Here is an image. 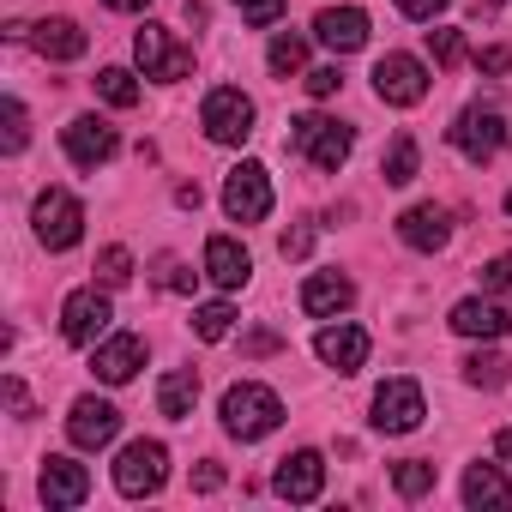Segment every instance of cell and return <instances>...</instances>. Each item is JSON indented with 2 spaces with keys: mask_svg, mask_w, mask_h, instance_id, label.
Listing matches in <instances>:
<instances>
[{
  "mask_svg": "<svg viewBox=\"0 0 512 512\" xmlns=\"http://www.w3.org/2000/svg\"><path fill=\"white\" fill-rule=\"evenodd\" d=\"M193 488H199V494H217V488H223V464H211V458H205V464L193 470Z\"/></svg>",
  "mask_w": 512,
  "mask_h": 512,
  "instance_id": "cell-42",
  "label": "cell"
},
{
  "mask_svg": "<svg viewBox=\"0 0 512 512\" xmlns=\"http://www.w3.org/2000/svg\"><path fill=\"white\" fill-rule=\"evenodd\" d=\"M193 404H199V374H193V368H169L163 386H157V410H163L169 422H187Z\"/></svg>",
  "mask_w": 512,
  "mask_h": 512,
  "instance_id": "cell-24",
  "label": "cell"
},
{
  "mask_svg": "<svg viewBox=\"0 0 512 512\" xmlns=\"http://www.w3.org/2000/svg\"><path fill=\"white\" fill-rule=\"evenodd\" d=\"M115 127L109 121H97V115H79V121H67V157L79 163V169H97V163H109L115 157Z\"/></svg>",
  "mask_w": 512,
  "mask_h": 512,
  "instance_id": "cell-14",
  "label": "cell"
},
{
  "mask_svg": "<svg viewBox=\"0 0 512 512\" xmlns=\"http://www.w3.org/2000/svg\"><path fill=\"white\" fill-rule=\"evenodd\" d=\"M37 241L49 247V253H67V247H79V235H85V205L67 193V187H49V193H37Z\"/></svg>",
  "mask_w": 512,
  "mask_h": 512,
  "instance_id": "cell-3",
  "label": "cell"
},
{
  "mask_svg": "<svg viewBox=\"0 0 512 512\" xmlns=\"http://www.w3.org/2000/svg\"><path fill=\"white\" fill-rule=\"evenodd\" d=\"M163 476H169V452H163V440H133V446L115 458V488H121L127 500L157 494Z\"/></svg>",
  "mask_w": 512,
  "mask_h": 512,
  "instance_id": "cell-5",
  "label": "cell"
},
{
  "mask_svg": "<svg viewBox=\"0 0 512 512\" xmlns=\"http://www.w3.org/2000/svg\"><path fill=\"white\" fill-rule=\"evenodd\" d=\"M25 139H31V115H25V103H19V97H7V151L19 157V151H25Z\"/></svg>",
  "mask_w": 512,
  "mask_h": 512,
  "instance_id": "cell-35",
  "label": "cell"
},
{
  "mask_svg": "<svg viewBox=\"0 0 512 512\" xmlns=\"http://www.w3.org/2000/svg\"><path fill=\"white\" fill-rule=\"evenodd\" d=\"M482 290H512V253H500V260L482 266Z\"/></svg>",
  "mask_w": 512,
  "mask_h": 512,
  "instance_id": "cell-38",
  "label": "cell"
},
{
  "mask_svg": "<svg viewBox=\"0 0 512 512\" xmlns=\"http://www.w3.org/2000/svg\"><path fill=\"white\" fill-rule=\"evenodd\" d=\"M494 452H500V458L512 464V428H500V434H494Z\"/></svg>",
  "mask_w": 512,
  "mask_h": 512,
  "instance_id": "cell-46",
  "label": "cell"
},
{
  "mask_svg": "<svg viewBox=\"0 0 512 512\" xmlns=\"http://www.w3.org/2000/svg\"><path fill=\"white\" fill-rule=\"evenodd\" d=\"M428 55H434V67H458L464 61V37L458 31H428Z\"/></svg>",
  "mask_w": 512,
  "mask_h": 512,
  "instance_id": "cell-33",
  "label": "cell"
},
{
  "mask_svg": "<svg viewBox=\"0 0 512 512\" xmlns=\"http://www.w3.org/2000/svg\"><path fill=\"white\" fill-rule=\"evenodd\" d=\"M272 350H284V338H278L272 326H260V332H247V338H241V356H272Z\"/></svg>",
  "mask_w": 512,
  "mask_h": 512,
  "instance_id": "cell-37",
  "label": "cell"
},
{
  "mask_svg": "<svg viewBox=\"0 0 512 512\" xmlns=\"http://www.w3.org/2000/svg\"><path fill=\"white\" fill-rule=\"evenodd\" d=\"M476 73H512V49H476Z\"/></svg>",
  "mask_w": 512,
  "mask_h": 512,
  "instance_id": "cell-40",
  "label": "cell"
},
{
  "mask_svg": "<svg viewBox=\"0 0 512 512\" xmlns=\"http://www.w3.org/2000/svg\"><path fill=\"white\" fill-rule=\"evenodd\" d=\"M199 127L211 145H241L253 133V103L235 91V85H217L205 103H199Z\"/></svg>",
  "mask_w": 512,
  "mask_h": 512,
  "instance_id": "cell-4",
  "label": "cell"
},
{
  "mask_svg": "<svg viewBox=\"0 0 512 512\" xmlns=\"http://www.w3.org/2000/svg\"><path fill=\"white\" fill-rule=\"evenodd\" d=\"M398 235H404V247H416V253H440V247L452 241V217H446L440 205H410V211L398 217Z\"/></svg>",
  "mask_w": 512,
  "mask_h": 512,
  "instance_id": "cell-17",
  "label": "cell"
},
{
  "mask_svg": "<svg viewBox=\"0 0 512 512\" xmlns=\"http://www.w3.org/2000/svg\"><path fill=\"white\" fill-rule=\"evenodd\" d=\"M7 404H13V416H31V392L19 380H7Z\"/></svg>",
  "mask_w": 512,
  "mask_h": 512,
  "instance_id": "cell-44",
  "label": "cell"
},
{
  "mask_svg": "<svg viewBox=\"0 0 512 512\" xmlns=\"http://www.w3.org/2000/svg\"><path fill=\"white\" fill-rule=\"evenodd\" d=\"M440 7H446V0H398V13H404V19H434Z\"/></svg>",
  "mask_w": 512,
  "mask_h": 512,
  "instance_id": "cell-43",
  "label": "cell"
},
{
  "mask_svg": "<svg viewBox=\"0 0 512 512\" xmlns=\"http://www.w3.org/2000/svg\"><path fill=\"white\" fill-rule=\"evenodd\" d=\"M37 488H43V506H79L91 494V470L73 464V458H43Z\"/></svg>",
  "mask_w": 512,
  "mask_h": 512,
  "instance_id": "cell-15",
  "label": "cell"
},
{
  "mask_svg": "<svg viewBox=\"0 0 512 512\" xmlns=\"http://www.w3.org/2000/svg\"><path fill=\"white\" fill-rule=\"evenodd\" d=\"M229 326H235V308H229V302H211V308L193 314V338H205V344L229 338Z\"/></svg>",
  "mask_w": 512,
  "mask_h": 512,
  "instance_id": "cell-31",
  "label": "cell"
},
{
  "mask_svg": "<svg viewBox=\"0 0 512 512\" xmlns=\"http://www.w3.org/2000/svg\"><path fill=\"white\" fill-rule=\"evenodd\" d=\"M109 320H115V314H109V296H97V290H73L67 308H61V338L85 350V344H97V338L109 332Z\"/></svg>",
  "mask_w": 512,
  "mask_h": 512,
  "instance_id": "cell-11",
  "label": "cell"
},
{
  "mask_svg": "<svg viewBox=\"0 0 512 512\" xmlns=\"http://www.w3.org/2000/svg\"><path fill=\"white\" fill-rule=\"evenodd\" d=\"M452 332H464V338H506L512 332V314L500 308V302H482V296H470V302H458L452 308V320H446Z\"/></svg>",
  "mask_w": 512,
  "mask_h": 512,
  "instance_id": "cell-21",
  "label": "cell"
},
{
  "mask_svg": "<svg viewBox=\"0 0 512 512\" xmlns=\"http://www.w3.org/2000/svg\"><path fill=\"white\" fill-rule=\"evenodd\" d=\"M422 386L416 380H386L380 392H374V428L380 434H410V428H422Z\"/></svg>",
  "mask_w": 512,
  "mask_h": 512,
  "instance_id": "cell-10",
  "label": "cell"
},
{
  "mask_svg": "<svg viewBox=\"0 0 512 512\" xmlns=\"http://www.w3.org/2000/svg\"><path fill=\"white\" fill-rule=\"evenodd\" d=\"M31 43H37L43 61H79V55L91 49V37H85L73 19H43V25L31 31Z\"/></svg>",
  "mask_w": 512,
  "mask_h": 512,
  "instance_id": "cell-23",
  "label": "cell"
},
{
  "mask_svg": "<svg viewBox=\"0 0 512 512\" xmlns=\"http://www.w3.org/2000/svg\"><path fill=\"white\" fill-rule=\"evenodd\" d=\"M97 97L115 103V109H133V103H139V85H133L127 67H103V73H97Z\"/></svg>",
  "mask_w": 512,
  "mask_h": 512,
  "instance_id": "cell-29",
  "label": "cell"
},
{
  "mask_svg": "<svg viewBox=\"0 0 512 512\" xmlns=\"http://www.w3.org/2000/svg\"><path fill=\"white\" fill-rule=\"evenodd\" d=\"M223 211H229L235 223H260V217L272 211V175H266V163H235V169H229V181H223Z\"/></svg>",
  "mask_w": 512,
  "mask_h": 512,
  "instance_id": "cell-6",
  "label": "cell"
},
{
  "mask_svg": "<svg viewBox=\"0 0 512 512\" xmlns=\"http://www.w3.org/2000/svg\"><path fill=\"white\" fill-rule=\"evenodd\" d=\"M392 488H398L404 500H422V494L434 488V464H428V458H404V464L392 470Z\"/></svg>",
  "mask_w": 512,
  "mask_h": 512,
  "instance_id": "cell-30",
  "label": "cell"
},
{
  "mask_svg": "<svg viewBox=\"0 0 512 512\" xmlns=\"http://www.w3.org/2000/svg\"><path fill=\"white\" fill-rule=\"evenodd\" d=\"M464 380H470V386H482V392H500L512 374H506V356H494V350H476V356H464Z\"/></svg>",
  "mask_w": 512,
  "mask_h": 512,
  "instance_id": "cell-27",
  "label": "cell"
},
{
  "mask_svg": "<svg viewBox=\"0 0 512 512\" xmlns=\"http://www.w3.org/2000/svg\"><path fill=\"white\" fill-rule=\"evenodd\" d=\"M272 488H278L284 500H296V506L320 500V488H326V458H320V452H290V458L278 464Z\"/></svg>",
  "mask_w": 512,
  "mask_h": 512,
  "instance_id": "cell-13",
  "label": "cell"
},
{
  "mask_svg": "<svg viewBox=\"0 0 512 512\" xmlns=\"http://www.w3.org/2000/svg\"><path fill=\"white\" fill-rule=\"evenodd\" d=\"M157 284H163V290H181V296H187V290H193V272H181L175 260H157Z\"/></svg>",
  "mask_w": 512,
  "mask_h": 512,
  "instance_id": "cell-39",
  "label": "cell"
},
{
  "mask_svg": "<svg viewBox=\"0 0 512 512\" xmlns=\"http://www.w3.org/2000/svg\"><path fill=\"white\" fill-rule=\"evenodd\" d=\"M356 302V284L344 278V272H314L308 284H302V308L314 314V320H332V314H344Z\"/></svg>",
  "mask_w": 512,
  "mask_h": 512,
  "instance_id": "cell-20",
  "label": "cell"
},
{
  "mask_svg": "<svg viewBox=\"0 0 512 512\" xmlns=\"http://www.w3.org/2000/svg\"><path fill=\"white\" fill-rule=\"evenodd\" d=\"M67 434H73L79 452H97V446H109V440L121 434V410L103 404V398H79L73 416H67Z\"/></svg>",
  "mask_w": 512,
  "mask_h": 512,
  "instance_id": "cell-12",
  "label": "cell"
},
{
  "mask_svg": "<svg viewBox=\"0 0 512 512\" xmlns=\"http://www.w3.org/2000/svg\"><path fill=\"white\" fill-rule=\"evenodd\" d=\"M308 247H314V229H290V235L278 241V253H284V260H302Z\"/></svg>",
  "mask_w": 512,
  "mask_h": 512,
  "instance_id": "cell-41",
  "label": "cell"
},
{
  "mask_svg": "<svg viewBox=\"0 0 512 512\" xmlns=\"http://www.w3.org/2000/svg\"><path fill=\"white\" fill-rule=\"evenodd\" d=\"M302 67H308V37L278 31V37H272V73H278V79H290V73H302Z\"/></svg>",
  "mask_w": 512,
  "mask_h": 512,
  "instance_id": "cell-28",
  "label": "cell"
},
{
  "mask_svg": "<svg viewBox=\"0 0 512 512\" xmlns=\"http://www.w3.org/2000/svg\"><path fill=\"white\" fill-rule=\"evenodd\" d=\"M314 350H320V362H326V368H338V374H356V368L368 362V332L338 320V326H326V332L314 338Z\"/></svg>",
  "mask_w": 512,
  "mask_h": 512,
  "instance_id": "cell-18",
  "label": "cell"
},
{
  "mask_svg": "<svg viewBox=\"0 0 512 512\" xmlns=\"http://www.w3.org/2000/svg\"><path fill=\"white\" fill-rule=\"evenodd\" d=\"M464 500L470 506H512V482L494 464H470L464 470Z\"/></svg>",
  "mask_w": 512,
  "mask_h": 512,
  "instance_id": "cell-25",
  "label": "cell"
},
{
  "mask_svg": "<svg viewBox=\"0 0 512 512\" xmlns=\"http://www.w3.org/2000/svg\"><path fill=\"white\" fill-rule=\"evenodd\" d=\"M278 422H284V404H278V392H272V386L241 380V386H229V392H223V428H229L235 440H266Z\"/></svg>",
  "mask_w": 512,
  "mask_h": 512,
  "instance_id": "cell-1",
  "label": "cell"
},
{
  "mask_svg": "<svg viewBox=\"0 0 512 512\" xmlns=\"http://www.w3.org/2000/svg\"><path fill=\"white\" fill-rule=\"evenodd\" d=\"M139 362H145V338H133V332H121V338H109V344L97 350V362H91V374H97V380H109V386H127V380L139 374Z\"/></svg>",
  "mask_w": 512,
  "mask_h": 512,
  "instance_id": "cell-22",
  "label": "cell"
},
{
  "mask_svg": "<svg viewBox=\"0 0 512 512\" xmlns=\"http://www.w3.org/2000/svg\"><path fill=\"white\" fill-rule=\"evenodd\" d=\"M506 211H512V193H506Z\"/></svg>",
  "mask_w": 512,
  "mask_h": 512,
  "instance_id": "cell-48",
  "label": "cell"
},
{
  "mask_svg": "<svg viewBox=\"0 0 512 512\" xmlns=\"http://www.w3.org/2000/svg\"><path fill=\"white\" fill-rule=\"evenodd\" d=\"M97 278H103L109 290H121V284L133 278V253H127V247H103V260H97Z\"/></svg>",
  "mask_w": 512,
  "mask_h": 512,
  "instance_id": "cell-32",
  "label": "cell"
},
{
  "mask_svg": "<svg viewBox=\"0 0 512 512\" xmlns=\"http://www.w3.org/2000/svg\"><path fill=\"white\" fill-rule=\"evenodd\" d=\"M103 7H115V13H145V0H103Z\"/></svg>",
  "mask_w": 512,
  "mask_h": 512,
  "instance_id": "cell-47",
  "label": "cell"
},
{
  "mask_svg": "<svg viewBox=\"0 0 512 512\" xmlns=\"http://www.w3.org/2000/svg\"><path fill=\"white\" fill-rule=\"evenodd\" d=\"M290 145H296L320 175H338L344 157H350V145H356V133H350L344 121H326V115H296V121H290Z\"/></svg>",
  "mask_w": 512,
  "mask_h": 512,
  "instance_id": "cell-2",
  "label": "cell"
},
{
  "mask_svg": "<svg viewBox=\"0 0 512 512\" xmlns=\"http://www.w3.org/2000/svg\"><path fill=\"white\" fill-rule=\"evenodd\" d=\"M235 13H241L247 25H260V31H266V25L284 19V0H235Z\"/></svg>",
  "mask_w": 512,
  "mask_h": 512,
  "instance_id": "cell-34",
  "label": "cell"
},
{
  "mask_svg": "<svg viewBox=\"0 0 512 512\" xmlns=\"http://www.w3.org/2000/svg\"><path fill=\"white\" fill-rule=\"evenodd\" d=\"M344 91V73L338 67H314L308 73V97H338Z\"/></svg>",
  "mask_w": 512,
  "mask_h": 512,
  "instance_id": "cell-36",
  "label": "cell"
},
{
  "mask_svg": "<svg viewBox=\"0 0 512 512\" xmlns=\"http://www.w3.org/2000/svg\"><path fill=\"white\" fill-rule=\"evenodd\" d=\"M416 163H422L416 139H410V133H398V139H392V151L380 157V175H386V187H404V181H416Z\"/></svg>",
  "mask_w": 512,
  "mask_h": 512,
  "instance_id": "cell-26",
  "label": "cell"
},
{
  "mask_svg": "<svg viewBox=\"0 0 512 512\" xmlns=\"http://www.w3.org/2000/svg\"><path fill=\"white\" fill-rule=\"evenodd\" d=\"M374 97L392 103V109H416V103L428 97V67H422L416 55H386V61L374 67Z\"/></svg>",
  "mask_w": 512,
  "mask_h": 512,
  "instance_id": "cell-9",
  "label": "cell"
},
{
  "mask_svg": "<svg viewBox=\"0 0 512 512\" xmlns=\"http://www.w3.org/2000/svg\"><path fill=\"white\" fill-rule=\"evenodd\" d=\"M247 272H253L247 247H235L229 235H211V241H205V278H211L217 290H241V284H247Z\"/></svg>",
  "mask_w": 512,
  "mask_h": 512,
  "instance_id": "cell-19",
  "label": "cell"
},
{
  "mask_svg": "<svg viewBox=\"0 0 512 512\" xmlns=\"http://www.w3.org/2000/svg\"><path fill=\"white\" fill-rule=\"evenodd\" d=\"M314 37H320L326 49H338V55H356V49L368 43V13H362V7H326V13L314 19Z\"/></svg>",
  "mask_w": 512,
  "mask_h": 512,
  "instance_id": "cell-16",
  "label": "cell"
},
{
  "mask_svg": "<svg viewBox=\"0 0 512 512\" xmlns=\"http://www.w3.org/2000/svg\"><path fill=\"white\" fill-rule=\"evenodd\" d=\"M133 55H139V67H145V79H163V85H175V79L193 73V49H181L163 25H145V31L133 37Z\"/></svg>",
  "mask_w": 512,
  "mask_h": 512,
  "instance_id": "cell-8",
  "label": "cell"
},
{
  "mask_svg": "<svg viewBox=\"0 0 512 512\" xmlns=\"http://www.w3.org/2000/svg\"><path fill=\"white\" fill-rule=\"evenodd\" d=\"M175 199H181L187 211H199V187H193V181H181V187H175Z\"/></svg>",
  "mask_w": 512,
  "mask_h": 512,
  "instance_id": "cell-45",
  "label": "cell"
},
{
  "mask_svg": "<svg viewBox=\"0 0 512 512\" xmlns=\"http://www.w3.org/2000/svg\"><path fill=\"white\" fill-rule=\"evenodd\" d=\"M452 145L482 169V163H494L500 151H506V115L500 109H464L458 121H452Z\"/></svg>",
  "mask_w": 512,
  "mask_h": 512,
  "instance_id": "cell-7",
  "label": "cell"
}]
</instances>
